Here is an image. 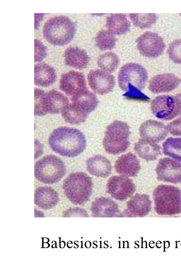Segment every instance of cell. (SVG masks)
<instances>
[{
	"label": "cell",
	"mask_w": 181,
	"mask_h": 272,
	"mask_svg": "<svg viewBox=\"0 0 181 272\" xmlns=\"http://www.w3.org/2000/svg\"><path fill=\"white\" fill-rule=\"evenodd\" d=\"M48 142L54 152L68 157L80 155L86 146V139L83 133L67 127L54 130L49 136Z\"/></svg>",
	"instance_id": "6da1fadb"
},
{
	"label": "cell",
	"mask_w": 181,
	"mask_h": 272,
	"mask_svg": "<svg viewBox=\"0 0 181 272\" xmlns=\"http://www.w3.org/2000/svg\"><path fill=\"white\" fill-rule=\"evenodd\" d=\"M76 31L74 21L64 15L56 16L49 19L44 24L43 34L50 43L62 46L73 39Z\"/></svg>",
	"instance_id": "7a4b0ae2"
},
{
	"label": "cell",
	"mask_w": 181,
	"mask_h": 272,
	"mask_svg": "<svg viewBox=\"0 0 181 272\" xmlns=\"http://www.w3.org/2000/svg\"><path fill=\"white\" fill-rule=\"evenodd\" d=\"M63 189L70 201L75 205H83L91 194L92 180L83 172L72 173L64 180Z\"/></svg>",
	"instance_id": "3957f363"
},
{
	"label": "cell",
	"mask_w": 181,
	"mask_h": 272,
	"mask_svg": "<svg viewBox=\"0 0 181 272\" xmlns=\"http://www.w3.org/2000/svg\"><path fill=\"white\" fill-rule=\"evenodd\" d=\"M155 209L160 215H174L181 212V191L174 186L159 185L154 191Z\"/></svg>",
	"instance_id": "277c9868"
},
{
	"label": "cell",
	"mask_w": 181,
	"mask_h": 272,
	"mask_svg": "<svg viewBox=\"0 0 181 272\" xmlns=\"http://www.w3.org/2000/svg\"><path fill=\"white\" fill-rule=\"evenodd\" d=\"M130 128L124 122L116 120L106 128L103 140L105 151L117 155L125 151L129 146Z\"/></svg>",
	"instance_id": "5b68a950"
},
{
	"label": "cell",
	"mask_w": 181,
	"mask_h": 272,
	"mask_svg": "<svg viewBox=\"0 0 181 272\" xmlns=\"http://www.w3.org/2000/svg\"><path fill=\"white\" fill-rule=\"evenodd\" d=\"M34 99V113L38 116L62 113L69 104L68 99L64 95L54 90L46 93L39 89L35 93Z\"/></svg>",
	"instance_id": "8992f818"
},
{
	"label": "cell",
	"mask_w": 181,
	"mask_h": 272,
	"mask_svg": "<svg viewBox=\"0 0 181 272\" xmlns=\"http://www.w3.org/2000/svg\"><path fill=\"white\" fill-rule=\"evenodd\" d=\"M66 166L63 160L54 155H48L35 164L34 174L37 180L44 184H52L59 181L65 175Z\"/></svg>",
	"instance_id": "52a82bcc"
},
{
	"label": "cell",
	"mask_w": 181,
	"mask_h": 272,
	"mask_svg": "<svg viewBox=\"0 0 181 272\" xmlns=\"http://www.w3.org/2000/svg\"><path fill=\"white\" fill-rule=\"evenodd\" d=\"M147 80L146 70L141 65L135 63L123 65L118 76L119 86L123 91H127L129 85L142 90L145 87Z\"/></svg>",
	"instance_id": "ba28073f"
},
{
	"label": "cell",
	"mask_w": 181,
	"mask_h": 272,
	"mask_svg": "<svg viewBox=\"0 0 181 272\" xmlns=\"http://www.w3.org/2000/svg\"><path fill=\"white\" fill-rule=\"evenodd\" d=\"M137 46L140 53L148 58H156L163 53L165 44L157 33L148 31L140 35L137 40Z\"/></svg>",
	"instance_id": "9c48e42d"
},
{
	"label": "cell",
	"mask_w": 181,
	"mask_h": 272,
	"mask_svg": "<svg viewBox=\"0 0 181 272\" xmlns=\"http://www.w3.org/2000/svg\"><path fill=\"white\" fill-rule=\"evenodd\" d=\"M107 192L114 199L125 200L134 193L135 185L132 180L125 176L111 177L107 183Z\"/></svg>",
	"instance_id": "30bf717a"
},
{
	"label": "cell",
	"mask_w": 181,
	"mask_h": 272,
	"mask_svg": "<svg viewBox=\"0 0 181 272\" xmlns=\"http://www.w3.org/2000/svg\"><path fill=\"white\" fill-rule=\"evenodd\" d=\"M152 113L158 119L171 120L179 115L175 97L161 95L155 98L151 104Z\"/></svg>",
	"instance_id": "8fae6325"
},
{
	"label": "cell",
	"mask_w": 181,
	"mask_h": 272,
	"mask_svg": "<svg viewBox=\"0 0 181 272\" xmlns=\"http://www.w3.org/2000/svg\"><path fill=\"white\" fill-rule=\"evenodd\" d=\"M157 179L173 183H181V164L170 158L161 159L156 167Z\"/></svg>",
	"instance_id": "7c38bea8"
},
{
	"label": "cell",
	"mask_w": 181,
	"mask_h": 272,
	"mask_svg": "<svg viewBox=\"0 0 181 272\" xmlns=\"http://www.w3.org/2000/svg\"><path fill=\"white\" fill-rule=\"evenodd\" d=\"M88 80L90 88L99 95L111 92L115 84L112 75L98 69L90 71L88 75Z\"/></svg>",
	"instance_id": "4fadbf2b"
},
{
	"label": "cell",
	"mask_w": 181,
	"mask_h": 272,
	"mask_svg": "<svg viewBox=\"0 0 181 272\" xmlns=\"http://www.w3.org/2000/svg\"><path fill=\"white\" fill-rule=\"evenodd\" d=\"M60 89L71 97L86 90L87 87L84 74L76 71L63 74L60 80Z\"/></svg>",
	"instance_id": "5bb4252c"
},
{
	"label": "cell",
	"mask_w": 181,
	"mask_h": 272,
	"mask_svg": "<svg viewBox=\"0 0 181 272\" xmlns=\"http://www.w3.org/2000/svg\"><path fill=\"white\" fill-rule=\"evenodd\" d=\"M168 128L162 122L149 120L141 124L139 133L143 139L154 142L164 140L168 135Z\"/></svg>",
	"instance_id": "9a60e30c"
},
{
	"label": "cell",
	"mask_w": 181,
	"mask_h": 272,
	"mask_svg": "<svg viewBox=\"0 0 181 272\" xmlns=\"http://www.w3.org/2000/svg\"><path fill=\"white\" fill-rule=\"evenodd\" d=\"M181 81V79L173 74H160L150 80L148 88L155 94L169 92L176 89Z\"/></svg>",
	"instance_id": "2e32d148"
},
{
	"label": "cell",
	"mask_w": 181,
	"mask_h": 272,
	"mask_svg": "<svg viewBox=\"0 0 181 272\" xmlns=\"http://www.w3.org/2000/svg\"><path fill=\"white\" fill-rule=\"evenodd\" d=\"M151 207L148 195L137 194L127 202L125 214L128 217H144L148 214Z\"/></svg>",
	"instance_id": "e0dca14e"
},
{
	"label": "cell",
	"mask_w": 181,
	"mask_h": 272,
	"mask_svg": "<svg viewBox=\"0 0 181 272\" xmlns=\"http://www.w3.org/2000/svg\"><path fill=\"white\" fill-rule=\"evenodd\" d=\"M72 104L81 113L88 116L97 107L98 100L96 95L87 88L72 97Z\"/></svg>",
	"instance_id": "ac0fdd59"
},
{
	"label": "cell",
	"mask_w": 181,
	"mask_h": 272,
	"mask_svg": "<svg viewBox=\"0 0 181 272\" xmlns=\"http://www.w3.org/2000/svg\"><path fill=\"white\" fill-rule=\"evenodd\" d=\"M114 166L117 173L125 176H136L140 169L139 160L131 152L119 157L116 161Z\"/></svg>",
	"instance_id": "d6986e66"
},
{
	"label": "cell",
	"mask_w": 181,
	"mask_h": 272,
	"mask_svg": "<svg viewBox=\"0 0 181 272\" xmlns=\"http://www.w3.org/2000/svg\"><path fill=\"white\" fill-rule=\"evenodd\" d=\"M59 201L58 194L51 187H39L35 191V204L42 209L53 208L58 204Z\"/></svg>",
	"instance_id": "ffe728a7"
},
{
	"label": "cell",
	"mask_w": 181,
	"mask_h": 272,
	"mask_svg": "<svg viewBox=\"0 0 181 272\" xmlns=\"http://www.w3.org/2000/svg\"><path fill=\"white\" fill-rule=\"evenodd\" d=\"M91 210L94 217H115L120 213L118 206L114 201L104 197L95 199L92 203Z\"/></svg>",
	"instance_id": "44dd1931"
},
{
	"label": "cell",
	"mask_w": 181,
	"mask_h": 272,
	"mask_svg": "<svg viewBox=\"0 0 181 272\" xmlns=\"http://www.w3.org/2000/svg\"><path fill=\"white\" fill-rule=\"evenodd\" d=\"M87 168L90 174L96 177L105 178L111 174L112 165L105 157L96 155L87 160Z\"/></svg>",
	"instance_id": "7402d4cb"
},
{
	"label": "cell",
	"mask_w": 181,
	"mask_h": 272,
	"mask_svg": "<svg viewBox=\"0 0 181 272\" xmlns=\"http://www.w3.org/2000/svg\"><path fill=\"white\" fill-rule=\"evenodd\" d=\"M64 56L67 65L78 69L85 68L89 62V57L87 52L78 47L68 48Z\"/></svg>",
	"instance_id": "603a6c76"
},
{
	"label": "cell",
	"mask_w": 181,
	"mask_h": 272,
	"mask_svg": "<svg viewBox=\"0 0 181 272\" xmlns=\"http://www.w3.org/2000/svg\"><path fill=\"white\" fill-rule=\"evenodd\" d=\"M56 78V72L52 66L44 63L35 65L34 82L36 85L48 87L55 82Z\"/></svg>",
	"instance_id": "cb8c5ba5"
},
{
	"label": "cell",
	"mask_w": 181,
	"mask_h": 272,
	"mask_svg": "<svg viewBox=\"0 0 181 272\" xmlns=\"http://www.w3.org/2000/svg\"><path fill=\"white\" fill-rule=\"evenodd\" d=\"M134 149L140 157L147 161L155 160L161 154L158 144L144 139H140L135 143Z\"/></svg>",
	"instance_id": "d4e9b609"
},
{
	"label": "cell",
	"mask_w": 181,
	"mask_h": 272,
	"mask_svg": "<svg viewBox=\"0 0 181 272\" xmlns=\"http://www.w3.org/2000/svg\"><path fill=\"white\" fill-rule=\"evenodd\" d=\"M106 26L112 34L120 35L129 31L130 23L124 14H112L106 18Z\"/></svg>",
	"instance_id": "484cf974"
},
{
	"label": "cell",
	"mask_w": 181,
	"mask_h": 272,
	"mask_svg": "<svg viewBox=\"0 0 181 272\" xmlns=\"http://www.w3.org/2000/svg\"><path fill=\"white\" fill-rule=\"evenodd\" d=\"M166 155L181 162V137H169L163 144Z\"/></svg>",
	"instance_id": "4316f807"
},
{
	"label": "cell",
	"mask_w": 181,
	"mask_h": 272,
	"mask_svg": "<svg viewBox=\"0 0 181 272\" xmlns=\"http://www.w3.org/2000/svg\"><path fill=\"white\" fill-rule=\"evenodd\" d=\"M119 61V59L116 54L111 52H107L98 57L97 64L104 71L110 73L117 68Z\"/></svg>",
	"instance_id": "83f0119b"
},
{
	"label": "cell",
	"mask_w": 181,
	"mask_h": 272,
	"mask_svg": "<svg viewBox=\"0 0 181 272\" xmlns=\"http://www.w3.org/2000/svg\"><path fill=\"white\" fill-rule=\"evenodd\" d=\"M95 40L96 45L101 50L111 49L116 44V38L114 34L108 30L99 31Z\"/></svg>",
	"instance_id": "f1b7e54d"
},
{
	"label": "cell",
	"mask_w": 181,
	"mask_h": 272,
	"mask_svg": "<svg viewBox=\"0 0 181 272\" xmlns=\"http://www.w3.org/2000/svg\"><path fill=\"white\" fill-rule=\"evenodd\" d=\"M62 115L66 122L73 125L82 123L88 117L78 111L72 103L66 107L62 113Z\"/></svg>",
	"instance_id": "f546056e"
},
{
	"label": "cell",
	"mask_w": 181,
	"mask_h": 272,
	"mask_svg": "<svg viewBox=\"0 0 181 272\" xmlns=\"http://www.w3.org/2000/svg\"><path fill=\"white\" fill-rule=\"evenodd\" d=\"M130 19L133 24L141 28H148L156 21V15L154 13H130Z\"/></svg>",
	"instance_id": "4dcf8cb0"
},
{
	"label": "cell",
	"mask_w": 181,
	"mask_h": 272,
	"mask_svg": "<svg viewBox=\"0 0 181 272\" xmlns=\"http://www.w3.org/2000/svg\"><path fill=\"white\" fill-rule=\"evenodd\" d=\"M168 53L174 62L181 64V39L175 40L170 44Z\"/></svg>",
	"instance_id": "1f68e13d"
},
{
	"label": "cell",
	"mask_w": 181,
	"mask_h": 272,
	"mask_svg": "<svg viewBox=\"0 0 181 272\" xmlns=\"http://www.w3.org/2000/svg\"><path fill=\"white\" fill-rule=\"evenodd\" d=\"M129 99H134L147 101L149 98L140 91V90L135 86L129 85L127 91L123 95Z\"/></svg>",
	"instance_id": "d6a6232c"
},
{
	"label": "cell",
	"mask_w": 181,
	"mask_h": 272,
	"mask_svg": "<svg viewBox=\"0 0 181 272\" xmlns=\"http://www.w3.org/2000/svg\"><path fill=\"white\" fill-rule=\"evenodd\" d=\"M35 62H40L47 55V48L44 44L39 40L35 39L34 40Z\"/></svg>",
	"instance_id": "836d02e7"
},
{
	"label": "cell",
	"mask_w": 181,
	"mask_h": 272,
	"mask_svg": "<svg viewBox=\"0 0 181 272\" xmlns=\"http://www.w3.org/2000/svg\"><path fill=\"white\" fill-rule=\"evenodd\" d=\"M167 128L172 135L181 136V117L171 122Z\"/></svg>",
	"instance_id": "e575fe53"
},
{
	"label": "cell",
	"mask_w": 181,
	"mask_h": 272,
	"mask_svg": "<svg viewBox=\"0 0 181 272\" xmlns=\"http://www.w3.org/2000/svg\"><path fill=\"white\" fill-rule=\"evenodd\" d=\"M64 217H88V215L85 210L77 207L71 208L63 213Z\"/></svg>",
	"instance_id": "d590c367"
},
{
	"label": "cell",
	"mask_w": 181,
	"mask_h": 272,
	"mask_svg": "<svg viewBox=\"0 0 181 272\" xmlns=\"http://www.w3.org/2000/svg\"><path fill=\"white\" fill-rule=\"evenodd\" d=\"M177 109L179 115H181V93L178 94L175 97Z\"/></svg>",
	"instance_id": "8d00e7d4"
},
{
	"label": "cell",
	"mask_w": 181,
	"mask_h": 272,
	"mask_svg": "<svg viewBox=\"0 0 181 272\" xmlns=\"http://www.w3.org/2000/svg\"><path fill=\"white\" fill-rule=\"evenodd\" d=\"M180 15L181 16V14H180Z\"/></svg>",
	"instance_id": "74e56055"
}]
</instances>
